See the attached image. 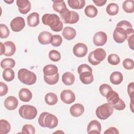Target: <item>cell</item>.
<instances>
[{
    "mask_svg": "<svg viewBox=\"0 0 134 134\" xmlns=\"http://www.w3.org/2000/svg\"><path fill=\"white\" fill-rule=\"evenodd\" d=\"M42 21L45 25L50 27L55 32H59L63 29V23L60 17L55 14H46L42 17Z\"/></svg>",
    "mask_w": 134,
    "mask_h": 134,
    "instance_id": "obj_1",
    "label": "cell"
},
{
    "mask_svg": "<svg viewBox=\"0 0 134 134\" xmlns=\"http://www.w3.org/2000/svg\"><path fill=\"white\" fill-rule=\"evenodd\" d=\"M38 124L42 127H47L49 129L55 128L58 124L57 117L48 112L42 113L38 118Z\"/></svg>",
    "mask_w": 134,
    "mask_h": 134,
    "instance_id": "obj_2",
    "label": "cell"
},
{
    "mask_svg": "<svg viewBox=\"0 0 134 134\" xmlns=\"http://www.w3.org/2000/svg\"><path fill=\"white\" fill-rule=\"evenodd\" d=\"M18 78L21 83L28 85L35 84L37 81V76L35 73L24 68L18 71Z\"/></svg>",
    "mask_w": 134,
    "mask_h": 134,
    "instance_id": "obj_3",
    "label": "cell"
},
{
    "mask_svg": "<svg viewBox=\"0 0 134 134\" xmlns=\"http://www.w3.org/2000/svg\"><path fill=\"white\" fill-rule=\"evenodd\" d=\"M106 57V52L103 48H97L92 51L88 57V62L93 65H97L103 61Z\"/></svg>",
    "mask_w": 134,
    "mask_h": 134,
    "instance_id": "obj_4",
    "label": "cell"
},
{
    "mask_svg": "<svg viewBox=\"0 0 134 134\" xmlns=\"http://www.w3.org/2000/svg\"><path fill=\"white\" fill-rule=\"evenodd\" d=\"M133 32L132 28L126 30L121 27H116L113 32V38L117 43H121L127 39L128 36Z\"/></svg>",
    "mask_w": 134,
    "mask_h": 134,
    "instance_id": "obj_5",
    "label": "cell"
},
{
    "mask_svg": "<svg viewBox=\"0 0 134 134\" xmlns=\"http://www.w3.org/2000/svg\"><path fill=\"white\" fill-rule=\"evenodd\" d=\"M19 114L24 119H33L37 115V109L34 106L24 105L19 108Z\"/></svg>",
    "mask_w": 134,
    "mask_h": 134,
    "instance_id": "obj_6",
    "label": "cell"
},
{
    "mask_svg": "<svg viewBox=\"0 0 134 134\" xmlns=\"http://www.w3.org/2000/svg\"><path fill=\"white\" fill-rule=\"evenodd\" d=\"M114 111V108L109 104L105 103L99 106L96 110V115L97 118L101 120L107 119Z\"/></svg>",
    "mask_w": 134,
    "mask_h": 134,
    "instance_id": "obj_7",
    "label": "cell"
},
{
    "mask_svg": "<svg viewBox=\"0 0 134 134\" xmlns=\"http://www.w3.org/2000/svg\"><path fill=\"white\" fill-rule=\"evenodd\" d=\"M62 21L65 24H74L79 20V15L74 11L69 10L68 9L60 14Z\"/></svg>",
    "mask_w": 134,
    "mask_h": 134,
    "instance_id": "obj_8",
    "label": "cell"
},
{
    "mask_svg": "<svg viewBox=\"0 0 134 134\" xmlns=\"http://www.w3.org/2000/svg\"><path fill=\"white\" fill-rule=\"evenodd\" d=\"M10 28L15 32L20 31L25 26V21L21 17H16L10 22Z\"/></svg>",
    "mask_w": 134,
    "mask_h": 134,
    "instance_id": "obj_9",
    "label": "cell"
},
{
    "mask_svg": "<svg viewBox=\"0 0 134 134\" xmlns=\"http://www.w3.org/2000/svg\"><path fill=\"white\" fill-rule=\"evenodd\" d=\"M107 36L104 31H98L95 33L93 38L94 44L96 46H104L107 42Z\"/></svg>",
    "mask_w": 134,
    "mask_h": 134,
    "instance_id": "obj_10",
    "label": "cell"
},
{
    "mask_svg": "<svg viewBox=\"0 0 134 134\" xmlns=\"http://www.w3.org/2000/svg\"><path fill=\"white\" fill-rule=\"evenodd\" d=\"M60 98L63 103L70 104L75 101V95L71 90H64L61 93Z\"/></svg>",
    "mask_w": 134,
    "mask_h": 134,
    "instance_id": "obj_11",
    "label": "cell"
},
{
    "mask_svg": "<svg viewBox=\"0 0 134 134\" xmlns=\"http://www.w3.org/2000/svg\"><path fill=\"white\" fill-rule=\"evenodd\" d=\"M73 52L77 57L82 58L84 57L87 52V47L83 43H77L74 46Z\"/></svg>",
    "mask_w": 134,
    "mask_h": 134,
    "instance_id": "obj_12",
    "label": "cell"
},
{
    "mask_svg": "<svg viewBox=\"0 0 134 134\" xmlns=\"http://www.w3.org/2000/svg\"><path fill=\"white\" fill-rule=\"evenodd\" d=\"M16 5L19 12L23 14H26L31 9V3L28 0H17Z\"/></svg>",
    "mask_w": 134,
    "mask_h": 134,
    "instance_id": "obj_13",
    "label": "cell"
},
{
    "mask_svg": "<svg viewBox=\"0 0 134 134\" xmlns=\"http://www.w3.org/2000/svg\"><path fill=\"white\" fill-rule=\"evenodd\" d=\"M101 129L100 123L96 120L91 121L87 127V132L88 133H100Z\"/></svg>",
    "mask_w": 134,
    "mask_h": 134,
    "instance_id": "obj_14",
    "label": "cell"
},
{
    "mask_svg": "<svg viewBox=\"0 0 134 134\" xmlns=\"http://www.w3.org/2000/svg\"><path fill=\"white\" fill-rule=\"evenodd\" d=\"M4 105L7 109L13 110L17 107L18 101L15 97L13 96H9L5 99Z\"/></svg>",
    "mask_w": 134,
    "mask_h": 134,
    "instance_id": "obj_15",
    "label": "cell"
},
{
    "mask_svg": "<svg viewBox=\"0 0 134 134\" xmlns=\"http://www.w3.org/2000/svg\"><path fill=\"white\" fill-rule=\"evenodd\" d=\"M52 36V34L50 32L43 31L39 34L38 37V41L40 43L44 45L49 44L51 43Z\"/></svg>",
    "mask_w": 134,
    "mask_h": 134,
    "instance_id": "obj_16",
    "label": "cell"
},
{
    "mask_svg": "<svg viewBox=\"0 0 134 134\" xmlns=\"http://www.w3.org/2000/svg\"><path fill=\"white\" fill-rule=\"evenodd\" d=\"M84 111V107L83 105L79 103H76L73 105L70 109L71 115L75 117H77L81 116Z\"/></svg>",
    "mask_w": 134,
    "mask_h": 134,
    "instance_id": "obj_17",
    "label": "cell"
},
{
    "mask_svg": "<svg viewBox=\"0 0 134 134\" xmlns=\"http://www.w3.org/2000/svg\"><path fill=\"white\" fill-rule=\"evenodd\" d=\"M27 24L29 27H35L39 24V15L38 13L34 12L27 17Z\"/></svg>",
    "mask_w": 134,
    "mask_h": 134,
    "instance_id": "obj_18",
    "label": "cell"
},
{
    "mask_svg": "<svg viewBox=\"0 0 134 134\" xmlns=\"http://www.w3.org/2000/svg\"><path fill=\"white\" fill-rule=\"evenodd\" d=\"M106 97L108 103L112 106L116 104L120 99L118 94L113 90L107 93Z\"/></svg>",
    "mask_w": 134,
    "mask_h": 134,
    "instance_id": "obj_19",
    "label": "cell"
},
{
    "mask_svg": "<svg viewBox=\"0 0 134 134\" xmlns=\"http://www.w3.org/2000/svg\"><path fill=\"white\" fill-rule=\"evenodd\" d=\"M4 45L5 49L4 55L7 57H10L15 53L16 46L13 42L7 41L4 43Z\"/></svg>",
    "mask_w": 134,
    "mask_h": 134,
    "instance_id": "obj_20",
    "label": "cell"
},
{
    "mask_svg": "<svg viewBox=\"0 0 134 134\" xmlns=\"http://www.w3.org/2000/svg\"><path fill=\"white\" fill-rule=\"evenodd\" d=\"M32 93L28 88H22L19 92V99L24 102H28L32 98Z\"/></svg>",
    "mask_w": 134,
    "mask_h": 134,
    "instance_id": "obj_21",
    "label": "cell"
},
{
    "mask_svg": "<svg viewBox=\"0 0 134 134\" xmlns=\"http://www.w3.org/2000/svg\"><path fill=\"white\" fill-rule=\"evenodd\" d=\"M62 35L63 38L66 40H70L73 39L76 35V30L72 27H65L63 29Z\"/></svg>",
    "mask_w": 134,
    "mask_h": 134,
    "instance_id": "obj_22",
    "label": "cell"
},
{
    "mask_svg": "<svg viewBox=\"0 0 134 134\" xmlns=\"http://www.w3.org/2000/svg\"><path fill=\"white\" fill-rule=\"evenodd\" d=\"M79 75L81 81L84 84H90L94 81L92 72L85 71L82 72Z\"/></svg>",
    "mask_w": 134,
    "mask_h": 134,
    "instance_id": "obj_23",
    "label": "cell"
},
{
    "mask_svg": "<svg viewBox=\"0 0 134 134\" xmlns=\"http://www.w3.org/2000/svg\"><path fill=\"white\" fill-rule=\"evenodd\" d=\"M52 7L54 11L61 14L68 8L64 1H52Z\"/></svg>",
    "mask_w": 134,
    "mask_h": 134,
    "instance_id": "obj_24",
    "label": "cell"
},
{
    "mask_svg": "<svg viewBox=\"0 0 134 134\" xmlns=\"http://www.w3.org/2000/svg\"><path fill=\"white\" fill-rule=\"evenodd\" d=\"M43 73L46 76H52L58 73V67L53 64H48L44 66Z\"/></svg>",
    "mask_w": 134,
    "mask_h": 134,
    "instance_id": "obj_25",
    "label": "cell"
},
{
    "mask_svg": "<svg viewBox=\"0 0 134 134\" xmlns=\"http://www.w3.org/2000/svg\"><path fill=\"white\" fill-rule=\"evenodd\" d=\"M123 80V75L122 73L118 71L113 72L110 75V81L114 85L120 84Z\"/></svg>",
    "mask_w": 134,
    "mask_h": 134,
    "instance_id": "obj_26",
    "label": "cell"
},
{
    "mask_svg": "<svg viewBox=\"0 0 134 134\" xmlns=\"http://www.w3.org/2000/svg\"><path fill=\"white\" fill-rule=\"evenodd\" d=\"M62 81L66 85H71L75 81V77L74 74L70 72H65L62 76Z\"/></svg>",
    "mask_w": 134,
    "mask_h": 134,
    "instance_id": "obj_27",
    "label": "cell"
},
{
    "mask_svg": "<svg viewBox=\"0 0 134 134\" xmlns=\"http://www.w3.org/2000/svg\"><path fill=\"white\" fill-rule=\"evenodd\" d=\"M68 3L71 8L81 9L84 7L85 1L84 0H68Z\"/></svg>",
    "mask_w": 134,
    "mask_h": 134,
    "instance_id": "obj_28",
    "label": "cell"
},
{
    "mask_svg": "<svg viewBox=\"0 0 134 134\" xmlns=\"http://www.w3.org/2000/svg\"><path fill=\"white\" fill-rule=\"evenodd\" d=\"M45 102L49 105H54L58 102L57 95L53 93H47L44 97Z\"/></svg>",
    "mask_w": 134,
    "mask_h": 134,
    "instance_id": "obj_29",
    "label": "cell"
},
{
    "mask_svg": "<svg viewBox=\"0 0 134 134\" xmlns=\"http://www.w3.org/2000/svg\"><path fill=\"white\" fill-rule=\"evenodd\" d=\"M84 13L87 17L90 18H94L97 15L98 10L94 5H90L85 7Z\"/></svg>",
    "mask_w": 134,
    "mask_h": 134,
    "instance_id": "obj_30",
    "label": "cell"
},
{
    "mask_svg": "<svg viewBox=\"0 0 134 134\" xmlns=\"http://www.w3.org/2000/svg\"><path fill=\"white\" fill-rule=\"evenodd\" d=\"M122 7L126 13H132L134 12V1L133 0H127L124 1Z\"/></svg>",
    "mask_w": 134,
    "mask_h": 134,
    "instance_id": "obj_31",
    "label": "cell"
},
{
    "mask_svg": "<svg viewBox=\"0 0 134 134\" xmlns=\"http://www.w3.org/2000/svg\"><path fill=\"white\" fill-rule=\"evenodd\" d=\"M10 125L8 121L5 119L0 120V133L7 134L10 130Z\"/></svg>",
    "mask_w": 134,
    "mask_h": 134,
    "instance_id": "obj_32",
    "label": "cell"
},
{
    "mask_svg": "<svg viewBox=\"0 0 134 134\" xmlns=\"http://www.w3.org/2000/svg\"><path fill=\"white\" fill-rule=\"evenodd\" d=\"M15 77L14 71L12 68H6L3 72V78L7 82L13 81Z\"/></svg>",
    "mask_w": 134,
    "mask_h": 134,
    "instance_id": "obj_33",
    "label": "cell"
},
{
    "mask_svg": "<svg viewBox=\"0 0 134 134\" xmlns=\"http://www.w3.org/2000/svg\"><path fill=\"white\" fill-rule=\"evenodd\" d=\"M119 12V6L118 5L114 3L109 4L106 7L107 13L110 16H114L118 14Z\"/></svg>",
    "mask_w": 134,
    "mask_h": 134,
    "instance_id": "obj_34",
    "label": "cell"
},
{
    "mask_svg": "<svg viewBox=\"0 0 134 134\" xmlns=\"http://www.w3.org/2000/svg\"><path fill=\"white\" fill-rule=\"evenodd\" d=\"M15 61L12 58H5L1 61V66L2 69L13 68L15 65Z\"/></svg>",
    "mask_w": 134,
    "mask_h": 134,
    "instance_id": "obj_35",
    "label": "cell"
},
{
    "mask_svg": "<svg viewBox=\"0 0 134 134\" xmlns=\"http://www.w3.org/2000/svg\"><path fill=\"white\" fill-rule=\"evenodd\" d=\"M44 82L49 85H54L58 83L59 79V74L58 73L57 74L52 76L43 75Z\"/></svg>",
    "mask_w": 134,
    "mask_h": 134,
    "instance_id": "obj_36",
    "label": "cell"
},
{
    "mask_svg": "<svg viewBox=\"0 0 134 134\" xmlns=\"http://www.w3.org/2000/svg\"><path fill=\"white\" fill-rule=\"evenodd\" d=\"M49 59L53 62H58L61 59L60 53L55 50H52L49 52Z\"/></svg>",
    "mask_w": 134,
    "mask_h": 134,
    "instance_id": "obj_37",
    "label": "cell"
},
{
    "mask_svg": "<svg viewBox=\"0 0 134 134\" xmlns=\"http://www.w3.org/2000/svg\"><path fill=\"white\" fill-rule=\"evenodd\" d=\"M108 63L113 65H116L120 62V58L116 54H110L108 55L107 58Z\"/></svg>",
    "mask_w": 134,
    "mask_h": 134,
    "instance_id": "obj_38",
    "label": "cell"
},
{
    "mask_svg": "<svg viewBox=\"0 0 134 134\" xmlns=\"http://www.w3.org/2000/svg\"><path fill=\"white\" fill-rule=\"evenodd\" d=\"M9 35V30L7 26L1 24H0V37L2 39H5L8 37Z\"/></svg>",
    "mask_w": 134,
    "mask_h": 134,
    "instance_id": "obj_39",
    "label": "cell"
},
{
    "mask_svg": "<svg viewBox=\"0 0 134 134\" xmlns=\"http://www.w3.org/2000/svg\"><path fill=\"white\" fill-rule=\"evenodd\" d=\"M35 128L32 125L26 124L23 126L21 133L26 134H34L35 133Z\"/></svg>",
    "mask_w": 134,
    "mask_h": 134,
    "instance_id": "obj_40",
    "label": "cell"
},
{
    "mask_svg": "<svg viewBox=\"0 0 134 134\" xmlns=\"http://www.w3.org/2000/svg\"><path fill=\"white\" fill-rule=\"evenodd\" d=\"M111 90H112L111 87L107 84H102L99 88V91L100 93L104 97H106L107 93Z\"/></svg>",
    "mask_w": 134,
    "mask_h": 134,
    "instance_id": "obj_41",
    "label": "cell"
},
{
    "mask_svg": "<svg viewBox=\"0 0 134 134\" xmlns=\"http://www.w3.org/2000/svg\"><path fill=\"white\" fill-rule=\"evenodd\" d=\"M62 42V38L60 35H54L52 36L51 44L53 47H59Z\"/></svg>",
    "mask_w": 134,
    "mask_h": 134,
    "instance_id": "obj_42",
    "label": "cell"
},
{
    "mask_svg": "<svg viewBox=\"0 0 134 134\" xmlns=\"http://www.w3.org/2000/svg\"><path fill=\"white\" fill-rule=\"evenodd\" d=\"M122 65L124 68L126 70H132L134 67V62L133 60L127 58L123 61Z\"/></svg>",
    "mask_w": 134,
    "mask_h": 134,
    "instance_id": "obj_43",
    "label": "cell"
},
{
    "mask_svg": "<svg viewBox=\"0 0 134 134\" xmlns=\"http://www.w3.org/2000/svg\"><path fill=\"white\" fill-rule=\"evenodd\" d=\"M116 27H120L126 30H128L129 28H132V26L131 24L127 20L120 21L117 24V25H116Z\"/></svg>",
    "mask_w": 134,
    "mask_h": 134,
    "instance_id": "obj_44",
    "label": "cell"
},
{
    "mask_svg": "<svg viewBox=\"0 0 134 134\" xmlns=\"http://www.w3.org/2000/svg\"><path fill=\"white\" fill-rule=\"evenodd\" d=\"M85 71L93 72L92 69L86 64H82L79 66L77 68V72L79 74L82 72H85Z\"/></svg>",
    "mask_w": 134,
    "mask_h": 134,
    "instance_id": "obj_45",
    "label": "cell"
},
{
    "mask_svg": "<svg viewBox=\"0 0 134 134\" xmlns=\"http://www.w3.org/2000/svg\"><path fill=\"white\" fill-rule=\"evenodd\" d=\"M128 94L130 97L131 100H133L134 98V83H130L127 87Z\"/></svg>",
    "mask_w": 134,
    "mask_h": 134,
    "instance_id": "obj_46",
    "label": "cell"
},
{
    "mask_svg": "<svg viewBox=\"0 0 134 134\" xmlns=\"http://www.w3.org/2000/svg\"><path fill=\"white\" fill-rule=\"evenodd\" d=\"M112 107L116 109V110H124L125 108L126 105H125L124 102L122 100V99L120 98L119 101L118 102V103L116 104H115V105L113 106Z\"/></svg>",
    "mask_w": 134,
    "mask_h": 134,
    "instance_id": "obj_47",
    "label": "cell"
},
{
    "mask_svg": "<svg viewBox=\"0 0 134 134\" xmlns=\"http://www.w3.org/2000/svg\"><path fill=\"white\" fill-rule=\"evenodd\" d=\"M8 92V86L7 85L2 82H0V96H3L5 95Z\"/></svg>",
    "mask_w": 134,
    "mask_h": 134,
    "instance_id": "obj_48",
    "label": "cell"
},
{
    "mask_svg": "<svg viewBox=\"0 0 134 134\" xmlns=\"http://www.w3.org/2000/svg\"><path fill=\"white\" fill-rule=\"evenodd\" d=\"M104 133H111V134H118L119 131L118 129L114 127H111L106 130Z\"/></svg>",
    "mask_w": 134,
    "mask_h": 134,
    "instance_id": "obj_49",
    "label": "cell"
},
{
    "mask_svg": "<svg viewBox=\"0 0 134 134\" xmlns=\"http://www.w3.org/2000/svg\"><path fill=\"white\" fill-rule=\"evenodd\" d=\"M129 48L131 50H133V34L130 35L127 38Z\"/></svg>",
    "mask_w": 134,
    "mask_h": 134,
    "instance_id": "obj_50",
    "label": "cell"
},
{
    "mask_svg": "<svg viewBox=\"0 0 134 134\" xmlns=\"http://www.w3.org/2000/svg\"><path fill=\"white\" fill-rule=\"evenodd\" d=\"M93 2L95 3V4L97 6H102L104 5L107 2L106 0H93Z\"/></svg>",
    "mask_w": 134,
    "mask_h": 134,
    "instance_id": "obj_51",
    "label": "cell"
},
{
    "mask_svg": "<svg viewBox=\"0 0 134 134\" xmlns=\"http://www.w3.org/2000/svg\"><path fill=\"white\" fill-rule=\"evenodd\" d=\"M5 49L4 43H3L2 42H1V52H0L1 55L4 54L5 53Z\"/></svg>",
    "mask_w": 134,
    "mask_h": 134,
    "instance_id": "obj_52",
    "label": "cell"
},
{
    "mask_svg": "<svg viewBox=\"0 0 134 134\" xmlns=\"http://www.w3.org/2000/svg\"><path fill=\"white\" fill-rule=\"evenodd\" d=\"M4 1L5 3H6L8 4H12V3L14 2V0H11V1H6V0H4Z\"/></svg>",
    "mask_w": 134,
    "mask_h": 134,
    "instance_id": "obj_53",
    "label": "cell"
}]
</instances>
